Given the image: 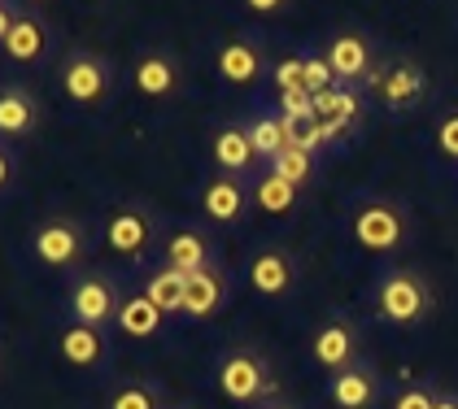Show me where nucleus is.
Segmentation results:
<instances>
[{
    "label": "nucleus",
    "instance_id": "obj_1",
    "mask_svg": "<svg viewBox=\"0 0 458 409\" xmlns=\"http://www.w3.org/2000/svg\"><path fill=\"white\" fill-rule=\"evenodd\" d=\"M27 253H31L36 266L71 279L74 271L88 266V253H92V227H88L83 218L66 213V209L44 213L36 227H31V236H27Z\"/></svg>",
    "mask_w": 458,
    "mask_h": 409
},
{
    "label": "nucleus",
    "instance_id": "obj_2",
    "mask_svg": "<svg viewBox=\"0 0 458 409\" xmlns=\"http://www.w3.org/2000/svg\"><path fill=\"white\" fill-rule=\"evenodd\" d=\"M53 83L79 109H101L118 92V70L97 48H66L57 57V66H53Z\"/></svg>",
    "mask_w": 458,
    "mask_h": 409
},
{
    "label": "nucleus",
    "instance_id": "obj_3",
    "mask_svg": "<svg viewBox=\"0 0 458 409\" xmlns=\"http://www.w3.org/2000/svg\"><path fill=\"white\" fill-rule=\"evenodd\" d=\"M123 288L109 271H97V266H83L66 279V292H62V309L71 322H83V327H101L109 331L114 318H118V305H123Z\"/></svg>",
    "mask_w": 458,
    "mask_h": 409
},
{
    "label": "nucleus",
    "instance_id": "obj_4",
    "mask_svg": "<svg viewBox=\"0 0 458 409\" xmlns=\"http://www.w3.org/2000/svg\"><path fill=\"white\" fill-rule=\"evenodd\" d=\"M371 301H376V313L385 322H393V327H415V322H423L432 313V288H428L423 274L393 266V271L380 274Z\"/></svg>",
    "mask_w": 458,
    "mask_h": 409
},
{
    "label": "nucleus",
    "instance_id": "obj_5",
    "mask_svg": "<svg viewBox=\"0 0 458 409\" xmlns=\"http://www.w3.org/2000/svg\"><path fill=\"white\" fill-rule=\"evenodd\" d=\"M0 57H4L9 66H18V70L57 66V31H53V22L44 18V9L22 4L18 22L9 27L4 44H0Z\"/></svg>",
    "mask_w": 458,
    "mask_h": 409
},
{
    "label": "nucleus",
    "instance_id": "obj_6",
    "mask_svg": "<svg viewBox=\"0 0 458 409\" xmlns=\"http://www.w3.org/2000/svg\"><path fill=\"white\" fill-rule=\"evenodd\" d=\"M101 239L118 262H144L153 239H157V213L140 201L114 204L101 222Z\"/></svg>",
    "mask_w": 458,
    "mask_h": 409
},
{
    "label": "nucleus",
    "instance_id": "obj_7",
    "mask_svg": "<svg viewBox=\"0 0 458 409\" xmlns=\"http://www.w3.org/2000/svg\"><path fill=\"white\" fill-rule=\"evenodd\" d=\"M350 236L358 248L367 253H397L406 244V213L397 201H385V196H371L353 209L350 218Z\"/></svg>",
    "mask_w": 458,
    "mask_h": 409
},
{
    "label": "nucleus",
    "instance_id": "obj_8",
    "mask_svg": "<svg viewBox=\"0 0 458 409\" xmlns=\"http://www.w3.org/2000/svg\"><path fill=\"white\" fill-rule=\"evenodd\" d=\"M214 388L223 401L232 405H253L267 396L271 379H267V362L253 353V348H227L214 366Z\"/></svg>",
    "mask_w": 458,
    "mask_h": 409
},
{
    "label": "nucleus",
    "instance_id": "obj_9",
    "mask_svg": "<svg viewBox=\"0 0 458 409\" xmlns=\"http://www.w3.org/2000/svg\"><path fill=\"white\" fill-rule=\"evenodd\" d=\"M367 88L376 92V101L385 104V109H411V104H420L423 92H428V74H423L420 62H411V57H385L380 66L371 70Z\"/></svg>",
    "mask_w": 458,
    "mask_h": 409
},
{
    "label": "nucleus",
    "instance_id": "obj_10",
    "mask_svg": "<svg viewBox=\"0 0 458 409\" xmlns=\"http://www.w3.org/2000/svg\"><path fill=\"white\" fill-rule=\"evenodd\" d=\"M44 127V101L31 83L9 79L0 83V139L4 144H22Z\"/></svg>",
    "mask_w": 458,
    "mask_h": 409
},
{
    "label": "nucleus",
    "instance_id": "obj_11",
    "mask_svg": "<svg viewBox=\"0 0 458 409\" xmlns=\"http://www.w3.org/2000/svg\"><path fill=\"white\" fill-rule=\"evenodd\" d=\"M131 88L144 101H175L183 88V66L171 48H140L131 57Z\"/></svg>",
    "mask_w": 458,
    "mask_h": 409
},
{
    "label": "nucleus",
    "instance_id": "obj_12",
    "mask_svg": "<svg viewBox=\"0 0 458 409\" xmlns=\"http://www.w3.org/2000/svg\"><path fill=\"white\" fill-rule=\"evenodd\" d=\"M323 57H327V66H332V74H336V83H341V88L367 83V79H371V70L380 66V57H376L371 39H367L362 31H336L332 39H327Z\"/></svg>",
    "mask_w": 458,
    "mask_h": 409
},
{
    "label": "nucleus",
    "instance_id": "obj_13",
    "mask_svg": "<svg viewBox=\"0 0 458 409\" xmlns=\"http://www.w3.org/2000/svg\"><path fill=\"white\" fill-rule=\"evenodd\" d=\"M57 357L62 366L71 371H83V375H97L109 362V331L101 327H83V322H62L57 327Z\"/></svg>",
    "mask_w": 458,
    "mask_h": 409
},
{
    "label": "nucleus",
    "instance_id": "obj_14",
    "mask_svg": "<svg viewBox=\"0 0 458 409\" xmlns=\"http://www.w3.org/2000/svg\"><path fill=\"white\" fill-rule=\"evenodd\" d=\"M214 70L227 88H253L262 74H267V53L253 35H232L218 44L214 53Z\"/></svg>",
    "mask_w": 458,
    "mask_h": 409
},
{
    "label": "nucleus",
    "instance_id": "obj_15",
    "mask_svg": "<svg viewBox=\"0 0 458 409\" xmlns=\"http://www.w3.org/2000/svg\"><path fill=\"white\" fill-rule=\"evenodd\" d=\"M293 283H297V262H293L288 248L267 244V248H258V253L249 257V288H253L258 296L280 301V296L293 292Z\"/></svg>",
    "mask_w": 458,
    "mask_h": 409
},
{
    "label": "nucleus",
    "instance_id": "obj_16",
    "mask_svg": "<svg viewBox=\"0 0 458 409\" xmlns=\"http://www.w3.org/2000/svg\"><path fill=\"white\" fill-rule=\"evenodd\" d=\"M310 357H315V366L323 371H350L353 362H358V327L345 322V318H332V322H323L315 336H310Z\"/></svg>",
    "mask_w": 458,
    "mask_h": 409
},
{
    "label": "nucleus",
    "instance_id": "obj_17",
    "mask_svg": "<svg viewBox=\"0 0 458 409\" xmlns=\"http://www.w3.org/2000/svg\"><path fill=\"white\" fill-rule=\"evenodd\" d=\"M249 201H253V192L245 188V179H236V174H214V179H206V188H201V213L210 222H218V227L241 222Z\"/></svg>",
    "mask_w": 458,
    "mask_h": 409
},
{
    "label": "nucleus",
    "instance_id": "obj_18",
    "mask_svg": "<svg viewBox=\"0 0 458 409\" xmlns=\"http://www.w3.org/2000/svg\"><path fill=\"white\" fill-rule=\"evenodd\" d=\"M162 266H175V271L192 274L214 266V239L201 231V227H175L171 236L162 239Z\"/></svg>",
    "mask_w": 458,
    "mask_h": 409
},
{
    "label": "nucleus",
    "instance_id": "obj_19",
    "mask_svg": "<svg viewBox=\"0 0 458 409\" xmlns=\"http://www.w3.org/2000/svg\"><path fill=\"white\" fill-rule=\"evenodd\" d=\"M210 157H214V166H218V174L245 179L258 166V153H253V139H249L245 122H223L210 139Z\"/></svg>",
    "mask_w": 458,
    "mask_h": 409
},
{
    "label": "nucleus",
    "instance_id": "obj_20",
    "mask_svg": "<svg viewBox=\"0 0 458 409\" xmlns=\"http://www.w3.org/2000/svg\"><path fill=\"white\" fill-rule=\"evenodd\" d=\"M114 331L127 336V340H157L166 331V313L153 305L144 292H127L123 305H118V318H114Z\"/></svg>",
    "mask_w": 458,
    "mask_h": 409
},
{
    "label": "nucleus",
    "instance_id": "obj_21",
    "mask_svg": "<svg viewBox=\"0 0 458 409\" xmlns=\"http://www.w3.org/2000/svg\"><path fill=\"white\" fill-rule=\"evenodd\" d=\"M227 301V279L218 266H206V271H192L188 283H183V318H214Z\"/></svg>",
    "mask_w": 458,
    "mask_h": 409
},
{
    "label": "nucleus",
    "instance_id": "obj_22",
    "mask_svg": "<svg viewBox=\"0 0 458 409\" xmlns=\"http://www.w3.org/2000/svg\"><path fill=\"white\" fill-rule=\"evenodd\" d=\"M327 396H332L336 409H371L380 401V379H376V371H367V366L353 362L350 371H336L332 375Z\"/></svg>",
    "mask_w": 458,
    "mask_h": 409
},
{
    "label": "nucleus",
    "instance_id": "obj_23",
    "mask_svg": "<svg viewBox=\"0 0 458 409\" xmlns=\"http://www.w3.org/2000/svg\"><path fill=\"white\" fill-rule=\"evenodd\" d=\"M362 113V101H358V92H350V88H327V92H318L315 96V118L323 122V131H327V144L336 136H345L353 127V118Z\"/></svg>",
    "mask_w": 458,
    "mask_h": 409
},
{
    "label": "nucleus",
    "instance_id": "obj_24",
    "mask_svg": "<svg viewBox=\"0 0 458 409\" xmlns=\"http://www.w3.org/2000/svg\"><path fill=\"white\" fill-rule=\"evenodd\" d=\"M183 283H188V274L175 271V266H157V271L144 274V296L153 301V305L162 309L166 318H183Z\"/></svg>",
    "mask_w": 458,
    "mask_h": 409
},
{
    "label": "nucleus",
    "instance_id": "obj_25",
    "mask_svg": "<svg viewBox=\"0 0 458 409\" xmlns=\"http://www.w3.org/2000/svg\"><path fill=\"white\" fill-rule=\"evenodd\" d=\"M249 127V139H253V153H258V162H276L284 148H288V122H284V113H253L245 122Z\"/></svg>",
    "mask_w": 458,
    "mask_h": 409
},
{
    "label": "nucleus",
    "instance_id": "obj_26",
    "mask_svg": "<svg viewBox=\"0 0 458 409\" xmlns=\"http://www.w3.org/2000/svg\"><path fill=\"white\" fill-rule=\"evenodd\" d=\"M297 183H288V179H280L276 171L258 174V183H253V204L262 209V213H276V218H284V213H293L297 209Z\"/></svg>",
    "mask_w": 458,
    "mask_h": 409
},
{
    "label": "nucleus",
    "instance_id": "obj_27",
    "mask_svg": "<svg viewBox=\"0 0 458 409\" xmlns=\"http://www.w3.org/2000/svg\"><path fill=\"white\" fill-rule=\"evenodd\" d=\"M106 409H166L162 405V388L148 379H123L106 392Z\"/></svg>",
    "mask_w": 458,
    "mask_h": 409
},
{
    "label": "nucleus",
    "instance_id": "obj_28",
    "mask_svg": "<svg viewBox=\"0 0 458 409\" xmlns=\"http://www.w3.org/2000/svg\"><path fill=\"white\" fill-rule=\"evenodd\" d=\"M271 171L280 174V179H288V183H297V188H306L315 179V153H301V148L288 144L280 157L271 162Z\"/></svg>",
    "mask_w": 458,
    "mask_h": 409
},
{
    "label": "nucleus",
    "instance_id": "obj_29",
    "mask_svg": "<svg viewBox=\"0 0 458 409\" xmlns=\"http://www.w3.org/2000/svg\"><path fill=\"white\" fill-rule=\"evenodd\" d=\"M271 79H276V96L280 92H306V53L280 57L276 70H271Z\"/></svg>",
    "mask_w": 458,
    "mask_h": 409
},
{
    "label": "nucleus",
    "instance_id": "obj_30",
    "mask_svg": "<svg viewBox=\"0 0 458 409\" xmlns=\"http://www.w3.org/2000/svg\"><path fill=\"white\" fill-rule=\"evenodd\" d=\"M327 88H336V74L327 66V57H323V53H306V92L318 96V92H327Z\"/></svg>",
    "mask_w": 458,
    "mask_h": 409
},
{
    "label": "nucleus",
    "instance_id": "obj_31",
    "mask_svg": "<svg viewBox=\"0 0 458 409\" xmlns=\"http://www.w3.org/2000/svg\"><path fill=\"white\" fill-rule=\"evenodd\" d=\"M437 148H441V157L458 162V109L437 118Z\"/></svg>",
    "mask_w": 458,
    "mask_h": 409
},
{
    "label": "nucleus",
    "instance_id": "obj_32",
    "mask_svg": "<svg viewBox=\"0 0 458 409\" xmlns=\"http://www.w3.org/2000/svg\"><path fill=\"white\" fill-rule=\"evenodd\" d=\"M18 171H22V162H18V148L0 139V201H4V196L13 192V183H18Z\"/></svg>",
    "mask_w": 458,
    "mask_h": 409
},
{
    "label": "nucleus",
    "instance_id": "obj_33",
    "mask_svg": "<svg viewBox=\"0 0 458 409\" xmlns=\"http://www.w3.org/2000/svg\"><path fill=\"white\" fill-rule=\"evenodd\" d=\"M432 405H437V392L423 388V383H411V388H402L393 396V409H432Z\"/></svg>",
    "mask_w": 458,
    "mask_h": 409
},
{
    "label": "nucleus",
    "instance_id": "obj_34",
    "mask_svg": "<svg viewBox=\"0 0 458 409\" xmlns=\"http://www.w3.org/2000/svg\"><path fill=\"white\" fill-rule=\"evenodd\" d=\"M241 4H245V13H253V18H280L293 0H241Z\"/></svg>",
    "mask_w": 458,
    "mask_h": 409
},
{
    "label": "nucleus",
    "instance_id": "obj_35",
    "mask_svg": "<svg viewBox=\"0 0 458 409\" xmlns=\"http://www.w3.org/2000/svg\"><path fill=\"white\" fill-rule=\"evenodd\" d=\"M18 13H22V0H0V44H4L9 27L18 22Z\"/></svg>",
    "mask_w": 458,
    "mask_h": 409
},
{
    "label": "nucleus",
    "instance_id": "obj_36",
    "mask_svg": "<svg viewBox=\"0 0 458 409\" xmlns=\"http://www.w3.org/2000/svg\"><path fill=\"white\" fill-rule=\"evenodd\" d=\"M432 409H458V396L454 392H441V396H437V405Z\"/></svg>",
    "mask_w": 458,
    "mask_h": 409
},
{
    "label": "nucleus",
    "instance_id": "obj_37",
    "mask_svg": "<svg viewBox=\"0 0 458 409\" xmlns=\"http://www.w3.org/2000/svg\"><path fill=\"white\" fill-rule=\"evenodd\" d=\"M22 4H31V9H44V4H53V0H22Z\"/></svg>",
    "mask_w": 458,
    "mask_h": 409
},
{
    "label": "nucleus",
    "instance_id": "obj_38",
    "mask_svg": "<svg viewBox=\"0 0 458 409\" xmlns=\"http://www.w3.org/2000/svg\"><path fill=\"white\" fill-rule=\"evenodd\" d=\"M262 409H293V405H280V401H271V405H262Z\"/></svg>",
    "mask_w": 458,
    "mask_h": 409
},
{
    "label": "nucleus",
    "instance_id": "obj_39",
    "mask_svg": "<svg viewBox=\"0 0 458 409\" xmlns=\"http://www.w3.org/2000/svg\"><path fill=\"white\" fill-rule=\"evenodd\" d=\"M171 409H179V405H171Z\"/></svg>",
    "mask_w": 458,
    "mask_h": 409
}]
</instances>
